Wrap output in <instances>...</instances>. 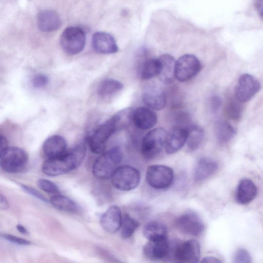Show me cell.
Masks as SVG:
<instances>
[{"instance_id": "cell-19", "label": "cell", "mask_w": 263, "mask_h": 263, "mask_svg": "<svg viewBox=\"0 0 263 263\" xmlns=\"http://www.w3.org/2000/svg\"><path fill=\"white\" fill-rule=\"evenodd\" d=\"M61 22L58 13L52 10H45L37 16V26L43 32L55 31L60 27Z\"/></svg>"}, {"instance_id": "cell-31", "label": "cell", "mask_w": 263, "mask_h": 263, "mask_svg": "<svg viewBox=\"0 0 263 263\" xmlns=\"http://www.w3.org/2000/svg\"><path fill=\"white\" fill-rule=\"evenodd\" d=\"M240 102L235 99L231 98L227 102L225 106V114L230 119L237 121L241 117L242 106Z\"/></svg>"}, {"instance_id": "cell-17", "label": "cell", "mask_w": 263, "mask_h": 263, "mask_svg": "<svg viewBox=\"0 0 263 263\" xmlns=\"http://www.w3.org/2000/svg\"><path fill=\"white\" fill-rule=\"evenodd\" d=\"M92 44L94 49L100 53L110 54L118 50L113 36L105 32H96L92 36Z\"/></svg>"}, {"instance_id": "cell-33", "label": "cell", "mask_w": 263, "mask_h": 263, "mask_svg": "<svg viewBox=\"0 0 263 263\" xmlns=\"http://www.w3.org/2000/svg\"><path fill=\"white\" fill-rule=\"evenodd\" d=\"M234 261L236 263H250L251 257L246 250L240 249L235 253Z\"/></svg>"}, {"instance_id": "cell-27", "label": "cell", "mask_w": 263, "mask_h": 263, "mask_svg": "<svg viewBox=\"0 0 263 263\" xmlns=\"http://www.w3.org/2000/svg\"><path fill=\"white\" fill-rule=\"evenodd\" d=\"M161 69V63L159 58L146 59L142 65L140 77L142 80H148L159 76Z\"/></svg>"}, {"instance_id": "cell-39", "label": "cell", "mask_w": 263, "mask_h": 263, "mask_svg": "<svg viewBox=\"0 0 263 263\" xmlns=\"http://www.w3.org/2000/svg\"><path fill=\"white\" fill-rule=\"evenodd\" d=\"M255 5L258 14L263 17V0H255Z\"/></svg>"}, {"instance_id": "cell-9", "label": "cell", "mask_w": 263, "mask_h": 263, "mask_svg": "<svg viewBox=\"0 0 263 263\" xmlns=\"http://www.w3.org/2000/svg\"><path fill=\"white\" fill-rule=\"evenodd\" d=\"M201 67V63L196 56L184 54L176 61L175 79L181 82L189 81L199 72Z\"/></svg>"}, {"instance_id": "cell-12", "label": "cell", "mask_w": 263, "mask_h": 263, "mask_svg": "<svg viewBox=\"0 0 263 263\" xmlns=\"http://www.w3.org/2000/svg\"><path fill=\"white\" fill-rule=\"evenodd\" d=\"M177 229L182 233L190 236H197L204 229V224L199 216L189 212L180 215L176 220Z\"/></svg>"}, {"instance_id": "cell-36", "label": "cell", "mask_w": 263, "mask_h": 263, "mask_svg": "<svg viewBox=\"0 0 263 263\" xmlns=\"http://www.w3.org/2000/svg\"><path fill=\"white\" fill-rule=\"evenodd\" d=\"M21 187L27 193L44 202H48L47 199L36 190L25 184H20Z\"/></svg>"}, {"instance_id": "cell-34", "label": "cell", "mask_w": 263, "mask_h": 263, "mask_svg": "<svg viewBox=\"0 0 263 263\" xmlns=\"http://www.w3.org/2000/svg\"><path fill=\"white\" fill-rule=\"evenodd\" d=\"M49 82L48 77L44 74H37L32 80V84L34 88H41L45 87Z\"/></svg>"}, {"instance_id": "cell-11", "label": "cell", "mask_w": 263, "mask_h": 263, "mask_svg": "<svg viewBox=\"0 0 263 263\" xmlns=\"http://www.w3.org/2000/svg\"><path fill=\"white\" fill-rule=\"evenodd\" d=\"M260 84L251 74L245 73L240 76L235 87V98L241 103L251 99L260 90Z\"/></svg>"}, {"instance_id": "cell-8", "label": "cell", "mask_w": 263, "mask_h": 263, "mask_svg": "<svg viewBox=\"0 0 263 263\" xmlns=\"http://www.w3.org/2000/svg\"><path fill=\"white\" fill-rule=\"evenodd\" d=\"M174 179L173 170L163 165L149 166L146 172V180L152 187L162 190L170 186Z\"/></svg>"}, {"instance_id": "cell-7", "label": "cell", "mask_w": 263, "mask_h": 263, "mask_svg": "<svg viewBox=\"0 0 263 263\" xmlns=\"http://www.w3.org/2000/svg\"><path fill=\"white\" fill-rule=\"evenodd\" d=\"M86 37L84 31L78 27H69L62 32L60 44L68 54L75 55L81 52L85 45Z\"/></svg>"}, {"instance_id": "cell-10", "label": "cell", "mask_w": 263, "mask_h": 263, "mask_svg": "<svg viewBox=\"0 0 263 263\" xmlns=\"http://www.w3.org/2000/svg\"><path fill=\"white\" fill-rule=\"evenodd\" d=\"M200 254V245L195 239L173 243L172 258L179 262H197Z\"/></svg>"}, {"instance_id": "cell-38", "label": "cell", "mask_w": 263, "mask_h": 263, "mask_svg": "<svg viewBox=\"0 0 263 263\" xmlns=\"http://www.w3.org/2000/svg\"><path fill=\"white\" fill-rule=\"evenodd\" d=\"M9 206V203L7 199V198L5 197L4 195H3L2 194H1L0 196V208L2 210H6L8 208Z\"/></svg>"}, {"instance_id": "cell-42", "label": "cell", "mask_w": 263, "mask_h": 263, "mask_svg": "<svg viewBox=\"0 0 263 263\" xmlns=\"http://www.w3.org/2000/svg\"><path fill=\"white\" fill-rule=\"evenodd\" d=\"M7 146V141L5 137L1 136V147L0 150L3 149L6 147Z\"/></svg>"}, {"instance_id": "cell-28", "label": "cell", "mask_w": 263, "mask_h": 263, "mask_svg": "<svg viewBox=\"0 0 263 263\" xmlns=\"http://www.w3.org/2000/svg\"><path fill=\"white\" fill-rule=\"evenodd\" d=\"M215 132L218 141L222 143L228 142L236 134L234 128L229 122L222 120L216 122Z\"/></svg>"}, {"instance_id": "cell-35", "label": "cell", "mask_w": 263, "mask_h": 263, "mask_svg": "<svg viewBox=\"0 0 263 263\" xmlns=\"http://www.w3.org/2000/svg\"><path fill=\"white\" fill-rule=\"evenodd\" d=\"M2 237L11 242L19 245H29L31 243L29 240L9 234H3Z\"/></svg>"}, {"instance_id": "cell-20", "label": "cell", "mask_w": 263, "mask_h": 263, "mask_svg": "<svg viewBox=\"0 0 263 263\" xmlns=\"http://www.w3.org/2000/svg\"><path fill=\"white\" fill-rule=\"evenodd\" d=\"M67 151L66 141L63 137L59 135L48 138L43 145V151L48 158L60 156Z\"/></svg>"}, {"instance_id": "cell-25", "label": "cell", "mask_w": 263, "mask_h": 263, "mask_svg": "<svg viewBox=\"0 0 263 263\" xmlns=\"http://www.w3.org/2000/svg\"><path fill=\"white\" fill-rule=\"evenodd\" d=\"M123 87V84L120 81L113 79H106L100 83L97 92L100 97L108 98L119 92Z\"/></svg>"}, {"instance_id": "cell-41", "label": "cell", "mask_w": 263, "mask_h": 263, "mask_svg": "<svg viewBox=\"0 0 263 263\" xmlns=\"http://www.w3.org/2000/svg\"><path fill=\"white\" fill-rule=\"evenodd\" d=\"M16 229L19 232L23 234H28L27 230L22 224H18L16 226Z\"/></svg>"}, {"instance_id": "cell-30", "label": "cell", "mask_w": 263, "mask_h": 263, "mask_svg": "<svg viewBox=\"0 0 263 263\" xmlns=\"http://www.w3.org/2000/svg\"><path fill=\"white\" fill-rule=\"evenodd\" d=\"M138 221L125 214L122 218L121 224V236L124 238H128L134 234L135 230L139 227Z\"/></svg>"}, {"instance_id": "cell-3", "label": "cell", "mask_w": 263, "mask_h": 263, "mask_svg": "<svg viewBox=\"0 0 263 263\" xmlns=\"http://www.w3.org/2000/svg\"><path fill=\"white\" fill-rule=\"evenodd\" d=\"M123 154L120 147L114 146L102 153L96 160L92 167L93 175L100 179L111 177L119 167Z\"/></svg>"}, {"instance_id": "cell-26", "label": "cell", "mask_w": 263, "mask_h": 263, "mask_svg": "<svg viewBox=\"0 0 263 263\" xmlns=\"http://www.w3.org/2000/svg\"><path fill=\"white\" fill-rule=\"evenodd\" d=\"M187 136L186 144L190 151H194L198 148L201 143L204 132L203 129L199 126L195 124L189 125L186 127Z\"/></svg>"}, {"instance_id": "cell-1", "label": "cell", "mask_w": 263, "mask_h": 263, "mask_svg": "<svg viewBox=\"0 0 263 263\" xmlns=\"http://www.w3.org/2000/svg\"><path fill=\"white\" fill-rule=\"evenodd\" d=\"M85 155V143H79L60 156L48 158L42 164V171L49 176L69 173L80 165Z\"/></svg>"}, {"instance_id": "cell-29", "label": "cell", "mask_w": 263, "mask_h": 263, "mask_svg": "<svg viewBox=\"0 0 263 263\" xmlns=\"http://www.w3.org/2000/svg\"><path fill=\"white\" fill-rule=\"evenodd\" d=\"M50 203L55 209L68 212H74L78 210L76 203L70 198L62 195H55L50 199Z\"/></svg>"}, {"instance_id": "cell-2", "label": "cell", "mask_w": 263, "mask_h": 263, "mask_svg": "<svg viewBox=\"0 0 263 263\" xmlns=\"http://www.w3.org/2000/svg\"><path fill=\"white\" fill-rule=\"evenodd\" d=\"M118 129V118L115 114L88 136L86 141L90 151L95 154L102 153L108 139Z\"/></svg>"}, {"instance_id": "cell-40", "label": "cell", "mask_w": 263, "mask_h": 263, "mask_svg": "<svg viewBox=\"0 0 263 263\" xmlns=\"http://www.w3.org/2000/svg\"><path fill=\"white\" fill-rule=\"evenodd\" d=\"M202 262H221V261L217 258L214 257H206L202 259Z\"/></svg>"}, {"instance_id": "cell-4", "label": "cell", "mask_w": 263, "mask_h": 263, "mask_svg": "<svg viewBox=\"0 0 263 263\" xmlns=\"http://www.w3.org/2000/svg\"><path fill=\"white\" fill-rule=\"evenodd\" d=\"M28 155L25 151L15 146H7L0 150V166L8 173L23 172L28 164Z\"/></svg>"}, {"instance_id": "cell-14", "label": "cell", "mask_w": 263, "mask_h": 263, "mask_svg": "<svg viewBox=\"0 0 263 263\" xmlns=\"http://www.w3.org/2000/svg\"><path fill=\"white\" fill-rule=\"evenodd\" d=\"M142 99L144 104L149 108L160 110L166 104V96L161 87L156 84H150L144 89Z\"/></svg>"}, {"instance_id": "cell-21", "label": "cell", "mask_w": 263, "mask_h": 263, "mask_svg": "<svg viewBox=\"0 0 263 263\" xmlns=\"http://www.w3.org/2000/svg\"><path fill=\"white\" fill-rule=\"evenodd\" d=\"M218 164L209 157H202L197 162L194 172L195 182L200 183L212 175L217 170Z\"/></svg>"}, {"instance_id": "cell-5", "label": "cell", "mask_w": 263, "mask_h": 263, "mask_svg": "<svg viewBox=\"0 0 263 263\" xmlns=\"http://www.w3.org/2000/svg\"><path fill=\"white\" fill-rule=\"evenodd\" d=\"M111 182L118 190L128 191L135 189L140 181L138 170L129 165L119 166L111 177Z\"/></svg>"}, {"instance_id": "cell-18", "label": "cell", "mask_w": 263, "mask_h": 263, "mask_svg": "<svg viewBox=\"0 0 263 263\" xmlns=\"http://www.w3.org/2000/svg\"><path fill=\"white\" fill-rule=\"evenodd\" d=\"M133 122L138 128L146 130L156 125L157 122V116L150 108L140 107L134 110Z\"/></svg>"}, {"instance_id": "cell-13", "label": "cell", "mask_w": 263, "mask_h": 263, "mask_svg": "<svg viewBox=\"0 0 263 263\" xmlns=\"http://www.w3.org/2000/svg\"><path fill=\"white\" fill-rule=\"evenodd\" d=\"M173 243L166 238L149 240L143 247V253L153 260H161L172 258Z\"/></svg>"}, {"instance_id": "cell-16", "label": "cell", "mask_w": 263, "mask_h": 263, "mask_svg": "<svg viewBox=\"0 0 263 263\" xmlns=\"http://www.w3.org/2000/svg\"><path fill=\"white\" fill-rule=\"evenodd\" d=\"M122 218L120 208L117 205H112L102 214L100 218V224L107 232L114 233L121 227Z\"/></svg>"}, {"instance_id": "cell-24", "label": "cell", "mask_w": 263, "mask_h": 263, "mask_svg": "<svg viewBox=\"0 0 263 263\" xmlns=\"http://www.w3.org/2000/svg\"><path fill=\"white\" fill-rule=\"evenodd\" d=\"M167 230L166 226L158 221L147 223L143 229L144 236L148 240H157L167 238Z\"/></svg>"}, {"instance_id": "cell-6", "label": "cell", "mask_w": 263, "mask_h": 263, "mask_svg": "<svg viewBox=\"0 0 263 263\" xmlns=\"http://www.w3.org/2000/svg\"><path fill=\"white\" fill-rule=\"evenodd\" d=\"M167 133L163 128H157L149 132L142 141L141 152L143 157L151 160L157 156L164 146Z\"/></svg>"}, {"instance_id": "cell-22", "label": "cell", "mask_w": 263, "mask_h": 263, "mask_svg": "<svg viewBox=\"0 0 263 263\" xmlns=\"http://www.w3.org/2000/svg\"><path fill=\"white\" fill-rule=\"evenodd\" d=\"M257 194V187L250 179H243L239 183L236 193L237 202L242 204H247L252 201Z\"/></svg>"}, {"instance_id": "cell-32", "label": "cell", "mask_w": 263, "mask_h": 263, "mask_svg": "<svg viewBox=\"0 0 263 263\" xmlns=\"http://www.w3.org/2000/svg\"><path fill=\"white\" fill-rule=\"evenodd\" d=\"M37 185L42 190L50 194H58L59 187L53 182L46 179L40 178L37 181Z\"/></svg>"}, {"instance_id": "cell-15", "label": "cell", "mask_w": 263, "mask_h": 263, "mask_svg": "<svg viewBox=\"0 0 263 263\" xmlns=\"http://www.w3.org/2000/svg\"><path fill=\"white\" fill-rule=\"evenodd\" d=\"M187 136L186 127L176 126L166 138L164 147L168 154H173L178 151L186 143Z\"/></svg>"}, {"instance_id": "cell-23", "label": "cell", "mask_w": 263, "mask_h": 263, "mask_svg": "<svg viewBox=\"0 0 263 263\" xmlns=\"http://www.w3.org/2000/svg\"><path fill=\"white\" fill-rule=\"evenodd\" d=\"M159 59L161 63V69L158 76L159 79L165 84H171L175 79V59L168 54L161 55Z\"/></svg>"}, {"instance_id": "cell-37", "label": "cell", "mask_w": 263, "mask_h": 263, "mask_svg": "<svg viewBox=\"0 0 263 263\" xmlns=\"http://www.w3.org/2000/svg\"><path fill=\"white\" fill-rule=\"evenodd\" d=\"M222 104V100L218 96H213L210 100L211 110L213 112L216 113L220 109Z\"/></svg>"}]
</instances>
